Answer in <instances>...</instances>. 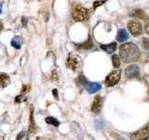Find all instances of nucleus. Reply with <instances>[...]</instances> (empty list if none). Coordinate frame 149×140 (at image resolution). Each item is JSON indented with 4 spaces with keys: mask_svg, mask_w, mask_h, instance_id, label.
Segmentation results:
<instances>
[{
    "mask_svg": "<svg viewBox=\"0 0 149 140\" xmlns=\"http://www.w3.org/2000/svg\"><path fill=\"white\" fill-rule=\"evenodd\" d=\"M119 55L124 63H134L140 59L141 52L137 45L134 43H126L119 47Z\"/></svg>",
    "mask_w": 149,
    "mask_h": 140,
    "instance_id": "f257e3e1",
    "label": "nucleus"
},
{
    "mask_svg": "<svg viewBox=\"0 0 149 140\" xmlns=\"http://www.w3.org/2000/svg\"><path fill=\"white\" fill-rule=\"evenodd\" d=\"M88 16V10L83 7H77L74 9L72 12V17L74 21L77 22H83L85 21Z\"/></svg>",
    "mask_w": 149,
    "mask_h": 140,
    "instance_id": "f03ea898",
    "label": "nucleus"
},
{
    "mask_svg": "<svg viewBox=\"0 0 149 140\" xmlns=\"http://www.w3.org/2000/svg\"><path fill=\"white\" fill-rule=\"evenodd\" d=\"M121 76V71L119 69L118 70H114L112 71L108 76L105 78V85L107 87H113L116 84H118Z\"/></svg>",
    "mask_w": 149,
    "mask_h": 140,
    "instance_id": "7ed1b4c3",
    "label": "nucleus"
},
{
    "mask_svg": "<svg viewBox=\"0 0 149 140\" xmlns=\"http://www.w3.org/2000/svg\"><path fill=\"white\" fill-rule=\"evenodd\" d=\"M149 138V123L142 127L136 133L132 134V140H148Z\"/></svg>",
    "mask_w": 149,
    "mask_h": 140,
    "instance_id": "20e7f679",
    "label": "nucleus"
},
{
    "mask_svg": "<svg viewBox=\"0 0 149 140\" xmlns=\"http://www.w3.org/2000/svg\"><path fill=\"white\" fill-rule=\"evenodd\" d=\"M80 64H81L80 58L77 55H74V54H70L66 61L67 67L73 70V71H77L78 68L80 67Z\"/></svg>",
    "mask_w": 149,
    "mask_h": 140,
    "instance_id": "39448f33",
    "label": "nucleus"
},
{
    "mask_svg": "<svg viewBox=\"0 0 149 140\" xmlns=\"http://www.w3.org/2000/svg\"><path fill=\"white\" fill-rule=\"evenodd\" d=\"M128 29L134 36H137L142 34V31H143L142 23L139 22L138 21L132 20L128 22Z\"/></svg>",
    "mask_w": 149,
    "mask_h": 140,
    "instance_id": "423d86ee",
    "label": "nucleus"
},
{
    "mask_svg": "<svg viewBox=\"0 0 149 140\" xmlns=\"http://www.w3.org/2000/svg\"><path fill=\"white\" fill-rule=\"evenodd\" d=\"M125 76L128 78H134L140 76V68L137 64H130L125 69Z\"/></svg>",
    "mask_w": 149,
    "mask_h": 140,
    "instance_id": "0eeeda50",
    "label": "nucleus"
},
{
    "mask_svg": "<svg viewBox=\"0 0 149 140\" xmlns=\"http://www.w3.org/2000/svg\"><path fill=\"white\" fill-rule=\"evenodd\" d=\"M102 105V97L100 95H96L94 97V100H93L92 104H91V110L94 114H98L101 111Z\"/></svg>",
    "mask_w": 149,
    "mask_h": 140,
    "instance_id": "6e6552de",
    "label": "nucleus"
},
{
    "mask_svg": "<svg viewBox=\"0 0 149 140\" xmlns=\"http://www.w3.org/2000/svg\"><path fill=\"white\" fill-rule=\"evenodd\" d=\"M116 47H118V45H116V42H112V43L110 44H101L100 45V48L102 50H104L105 52L107 53H113L114 51L116 50Z\"/></svg>",
    "mask_w": 149,
    "mask_h": 140,
    "instance_id": "1a4fd4ad",
    "label": "nucleus"
},
{
    "mask_svg": "<svg viewBox=\"0 0 149 140\" xmlns=\"http://www.w3.org/2000/svg\"><path fill=\"white\" fill-rule=\"evenodd\" d=\"M102 89V86L100 85L99 83H88L86 85V90L88 91V93H95L97 92H99L100 90Z\"/></svg>",
    "mask_w": 149,
    "mask_h": 140,
    "instance_id": "9d476101",
    "label": "nucleus"
},
{
    "mask_svg": "<svg viewBox=\"0 0 149 140\" xmlns=\"http://www.w3.org/2000/svg\"><path fill=\"white\" fill-rule=\"evenodd\" d=\"M116 39L119 42H124L129 39V34L125 29H120L118 32V36H116Z\"/></svg>",
    "mask_w": 149,
    "mask_h": 140,
    "instance_id": "9b49d317",
    "label": "nucleus"
},
{
    "mask_svg": "<svg viewBox=\"0 0 149 140\" xmlns=\"http://www.w3.org/2000/svg\"><path fill=\"white\" fill-rule=\"evenodd\" d=\"M9 77L7 74L2 73L0 74V86L1 87H6L8 84L9 83Z\"/></svg>",
    "mask_w": 149,
    "mask_h": 140,
    "instance_id": "f8f14e48",
    "label": "nucleus"
},
{
    "mask_svg": "<svg viewBox=\"0 0 149 140\" xmlns=\"http://www.w3.org/2000/svg\"><path fill=\"white\" fill-rule=\"evenodd\" d=\"M130 15L133 16V17L139 18V19H142V20H146V13H144L143 10H141V9H137V10H135L133 13H130Z\"/></svg>",
    "mask_w": 149,
    "mask_h": 140,
    "instance_id": "ddd939ff",
    "label": "nucleus"
},
{
    "mask_svg": "<svg viewBox=\"0 0 149 140\" xmlns=\"http://www.w3.org/2000/svg\"><path fill=\"white\" fill-rule=\"evenodd\" d=\"M45 121L48 124L53 125V126H59L60 125V121L57 119L53 118V117H47V118L45 119Z\"/></svg>",
    "mask_w": 149,
    "mask_h": 140,
    "instance_id": "4468645a",
    "label": "nucleus"
},
{
    "mask_svg": "<svg viewBox=\"0 0 149 140\" xmlns=\"http://www.w3.org/2000/svg\"><path fill=\"white\" fill-rule=\"evenodd\" d=\"M93 47V43H92V41L91 38H88V41H86L85 43H83L81 45H78V48H80V49H84V50H90Z\"/></svg>",
    "mask_w": 149,
    "mask_h": 140,
    "instance_id": "2eb2a0df",
    "label": "nucleus"
},
{
    "mask_svg": "<svg viewBox=\"0 0 149 140\" xmlns=\"http://www.w3.org/2000/svg\"><path fill=\"white\" fill-rule=\"evenodd\" d=\"M112 61H113V65L115 68H118L120 66V59L116 54L112 55Z\"/></svg>",
    "mask_w": 149,
    "mask_h": 140,
    "instance_id": "dca6fc26",
    "label": "nucleus"
},
{
    "mask_svg": "<svg viewBox=\"0 0 149 140\" xmlns=\"http://www.w3.org/2000/svg\"><path fill=\"white\" fill-rule=\"evenodd\" d=\"M51 80H53V81H58L59 80L58 73H57V71H56L55 69L52 70V73H51Z\"/></svg>",
    "mask_w": 149,
    "mask_h": 140,
    "instance_id": "f3484780",
    "label": "nucleus"
},
{
    "mask_svg": "<svg viewBox=\"0 0 149 140\" xmlns=\"http://www.w3.org/2000/svg\"><path fill=\"white\" fill-rule=\"evenodd\" d=\"M143 47L146 50H149V38L143 37Z\"/></svg>",
    "mask_w": 149,
    "mask_h": 140,
    "instance_id": "a211bd4d",
    "label": "nucleus"
},
{
    "mask_svg": "<svg viewBox=\"0 0 149 140\" xmlns=\"http://www.w3.org/2000/svg\"><path fill=\"white\" fill-rule=\"evenodd\" d=\"M78 80H79V82H80L81 84H83V85H87V83H88L87 78L84 77L83 75H80V76L78 77Z\"/></svg>",
    "mask_w": 149,
    "mask_h": 140,
    "instance_id": "6ab92c4d",
    "label": "nucleus"
},
{
    "mask_svg": "<svg viewBox=\"0 0 149 140\" xmlns=\"http://www.w3.org/2000/svg\"><path fill=\"white\" fill-rule=\"evenodd\" d=\"M95 126L97 129H102V128H104V123H102V120H96Z\"/></svg>",
    "mask_w": 149,
    "mask_h": 140,
    "instance_id": "aec40b11",
    "label": "nucleus"
},
{
    "mask_svg": "<svg viewBox=\"0 0 149 140\" xmlns=\"http://www.w3.org/2000/svg\"><path fill=\"white\" fill-rule=\"evenodd\" d=\"M105 3V1H95L94 3H93V8H96L97 7H99V6H102V4Z\"/></svg>",
    "mask_w": 149,
    "mask_h": 140,
    "instance_id": "412c9836",
    "label": "nucleus"
},
{
    "mask_svg": "<svg viewBox=\"0 0 149 140\" xmlns=\"http://www.w3.org/2000/svg\"><path fill=\"white\" fill-rule=\"evenodd\" d=\"M23 135H24V132H23V131H22V132L17 135L16 140H22V137H23Z\"/></svg>",
    "mask_w": 149,
    "mask_h": 140,
    "instance_id": "4be33fe9",
    "label": "nucleus"
},
{
    "mask_svg": "<svg viewBox=\"0 0 149 140\" xmlns=\"http://www.w3.org/2000/svg\"><path fill=\"white\" fill-rule=\"evenodd\" d=\"M146 33L147 35H149V19L146 21Z\"/></svg>",
    "mask_w": 149,
    "mask_h": 140,
    "instance_id": "5701e85b",
    "label": "nucleus"
},
{
    "mask_svg": "<svg viewBox=\"0 0 149 140\" xmlns=\"http://www.w3.org/2000/svg\"><path fill=\"white\" fill-rule=\"evenodd\" d=\"M52 93H53V96L56 98V99H59V96H58V91L57 90H56V89H54V90L52 91Z\"/></svg>",
    "mask_w": 149,
    "mask_h": 140,
    "instance_id": "b1692460",
    "label": "nucleus"
},
{
    "mask_svg": "<svg viewBox=\"0 0 149 140\" xmlns=\"http://www.w3.org/2000/svg\"><path fill=\"white\" fill-rule=\"evenodd\" d=\"M3 30V24H2V22H0V32H1Z\"/></svg>",
    "mask_w": 149,
    "mask_h": 140,
    "instance_id": "393cba45",
    "label": "nucleus"
},
{
    "mask_svg": "<svg viewBox=\"0 0 149 140\" xmlns=\"http://www.w3.org/2000/svg\"><path fill=\"white\" fill-rule=\"evenodd\" d=\"M36 140H42V139H41L40 137H36Z\"/></svg>",
    "mask_w": 149,
    "mask_h": 140,
    "instance_id": "a878e982",
    "label": "nucleus"
},
{
    "mask_svg": "<svg viewBox=\"0 0 149 140\" xmlns=\"http://www.w3.org/2000/svg\"><path fill=\"white\" fill-rule=\"evenodd\" d=\"M0 12H1V9H0Z\"/></svg>",
    "mask_w": 149,
    "mask_h": 140,
    "instance_id": "bb28decb",
    "label": "nucleus"
},
{
    "mask_svg": "<svg viewBox=\"0 0 149 140\" xmlns=\"http://www.w3.org/2000/svg\"><path fill=\"white\" fill-rule=\"evenodd\" d=\"M148 56H149V53H148Z\"/></svg>",
    "mask_w": 149,
    "mask_h": 140,
    "instance_id": "cd10ccee",
    "label": "nucleus"
},
{
    "mask_svg": "<svg viewBox=\"0 0 149 140\" xmlns=\"http://www.w3.org/2000/svg\"><path fill=\"white\" fill-rule=\"evenodd\" d=\"M91 140H93V139H91Z\"/></svg>",
    "mask_w": 149,
    "mask_h": 140,
    "instance_id": "c85d7f7f",
    "label": "nucleus"
}]
</instances>
